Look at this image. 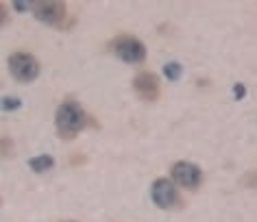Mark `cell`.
<instances>
[{
  "label": "cell",
  "instance_id": "1",
  "mask_svg": "<svg viewBox=\"0 0 257 222\" xmlns=\"http://www.w3.org/2000/svg\"><path fill=\"white\" fill-rule=\"evenodd\" d=\"M85 124H87V116L76 103L68 100V103L59 105V109L55 113V126L61 139H74L85 129Z\"/></svg>",
  "mask_w": 257,
  "mask_h": 222
},
{
  "label": "cell",
  "instance_id": "2",
  "mask_svg": "<svg viewBox=\"0 0 257 222\" xmlns=\"http://www.w3.org/2000/svg\"><path fill=\"white\" fill-rule=\"evenodd\" d=\"M111 50L120 57L122 61L133 63V66H138V63H142L146 59V46L133 35L115 37V40L111 42Z\"/></svg>",
  "mask_w": 257,
  "mask_h": 222
},
{
  "label": "cell",
  "instance_id": "3",
  "mask_svg": "<svg viewBox=\"0 0 257 222\" xmlns=\"http://www.w3.org/2000/svg\"><path fill=\"white\" fill-rule=\"evenodd\" d=\"M33 14L40 22L57 29H68V7L63 3L50 0V3H33Z\"/></svg>",
  "mask_w": 257,
  "mask_h": 222
},
{
  "label": "cell",
  "instance_id": "4",
  "mask_svg": "<svg viewBox=\"0 0 257 222\" xmlns=\"http://www.w3.org/2000/svg\"><path fill=\"white\" fill-rule=\"evenodd\" d=\"M9 70L18 81L31 83L40 77V61L29 53H14L9 57Z\"/></svg>",
  "mask_w": 257,
  "mask_h": 222
},
{
  "label": "cell",
  "instance_id": "5",
  "mask_svg": "<svg viewBox=\"0 0 257 222\" xmlns=\"http://www.w3.org/2000/svg\"><path fill=\"white\" fill-rule=\"evenodd\" d=\"M151 196H153V202L162 209H175L181 205V196H179L177 187L168 179H157L153 183Z\"/></svg>",
  "mask_w": 257,
  "mask_h": 222
},
{
  "label": "cell",
  "instance_id": "6",
  "mask_svg": "<svg viewBox=\"0 0 257 222\" xmlns=\"http://www.w3.org/2000/svg\"><path fill=\"white\" fill-rule=\"evenodd\" d=\"M172 176H175V181L179 183V185L188 187V189H196L203 183L201 168L194 166V163H190V161L175 163V166H172Z\"/></svg>",
  "mask_w": 257,
  "mask_h": 222
},
{
  "label": "cell",
  "instance_id": "7",
  "mask_svg": "<svg viewBox=\"0 0 257 222\" xmlns=\"http://www.w3.org/2000/svg\"><path fill=\"white\" fill-rule=\"evenodd\" d=\"M133 90L138 92V96L144 100V103H155L162 94V85H159V79L151 72H142L133 79Z\"/></svg>",
  "mask_w": 257,
  "mask_h": 222
},
{
  "label": "cell",
  "instance_id": "8",
  "mask_svg": "<svg viewBox=\"0 0 257 222\" xmlns=\"http://www.w3.org/2000/svg\"><path fill=\"white\" fill-rule=\"evenodd\" d=\"M29 166L33 168L35 172H48V170L55 166V159L50 155H40V157H33V159L29 161Z\"/></svg>",
  "mask_w": 257,
  "mask_h": 222
},
{
  "label": "cell",
  "instance_id": "9",
  "mask_svg": "<svg viewBox=\"0 0 257 222\" xmlns=\"http://www.w3.org/2000/svg\"><path fill=\"white\" fill-rule=\"evenodd\" d=\"M164 74H166V79H170V81H179V79H181V74H183L181 63H177V61L166 63V66H164Z\"/></svg>",
  "mask_w": 257,
  "mask_h": 222
},
{
  "label": "cell",
  "instance_id": "10",
  "mask_svg": "<svg viewBox=\"0 0 257 222\" xmlns=\"http://www.w3.org/2000/svg\"><path fill=\"white\" fill-rule=\"evenodd\" d=\"M20 107H22L20 98H16V96H5L3 98V109L5 111H16V109H20Z\"/></svg>",
  "mask_w": 257,
  "mask_h": 222
},
{
  "label": "cell",
  "instance_id": "11",
  "mask_svg": "<svg viewBox=\"0 0 257 222\" xmlns=\"http://www.w3.org/2000/svg\"><path fill=\"white\" fill-rule=\"evenodd\" d=\"M242 185L244 187H250V189H257V170H253V172H246L242 176Z\"/></svg>",
  "mask_w": 257,
  "mask_h": 222
},
{
  "label": "cell",
  "instance_id": "12",
  "mask_svg": "<svg viewBox=\"0 0 257 222\" xmlns=\"http://www.w3.org/2000/svg\"><path fill=\"white\" fill-rule=\"evenodd\" d=\"M14 153V144H11V137L9 135H3V157H11Z\"/></svg>",
  "mask_w": 257,
  "mask_h": 222
},
{
  "label": "cell",
  "instance_id": "13",
  "mask_svg": "<svg viewBox=\"0 0 257 222\" xmlns=\"http://www.w3.org/2000/svg\"><path fill=\"white\" fill-rule=\"evenodd\" d=\"M9 22V14H7V3H0V24H7Z\"/></svg>",
  "mask_w": 257,
  "mask_h": 222
},
{
  "label": "cell",
  "instance_id": "14",
  "mask_svg": "<svg viewBox=\"0 0 257 222\" xmlns=\"http://www.w3.org/2000/svg\"><path fill=\"white\" fill-rule=\"evenodd\" d=\"M233 96H235L237 100H242L244 96H246V87H244V85H240V83H237V85H233Z\"/></svg>",
  "mask_w": 257,
  "mask_h": 222
},
{
  "label": "cell",
  "instance_id": "15",
  "mask_svg": "<svg viewBox=\"0 0 257 222\" xmlns=\"http://www.w3.org/2000/svg\"><path fill=\"white\" fill-rule=\"evenodd\" d=\"M14 9L16 11H31L33 9V3H20V0H18V3H14Z\"/></svg>",
  "mask_w": 257,
  "mask_h": 222
}]
</instances>
